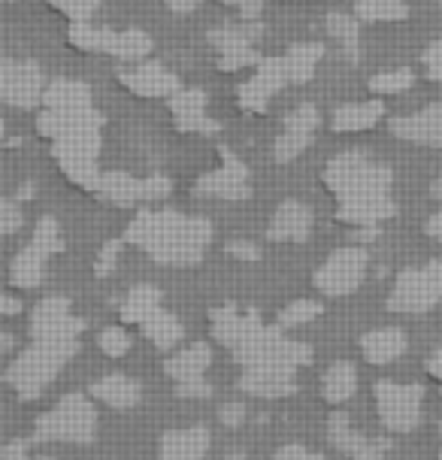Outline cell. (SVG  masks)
<instances>
[{
    "instance_id": "obj_49",
    "label": "cell",
    "mask_w": 442,
    "mask_h": 460,
    "mask_svg": "<svg viewBox=\"0 0 442 460\" xmlns=\"http://www.w3.org/2000/svg\"><path fill=\"white\" fill-rule=\"evenodd\" d=\"M164 4H167L173 13H191L200 6V0H164Z\"/></svg>"
},
{
    "instance_id": "obj_39",
    "label": "cell",
    "mask_w": 442,
    "mask_h": 460,
    "mask_svg": "<svg viewBox=\"0 0 442 460\" xmlns=\"http://www.w3.org/2000/svg\"><path fill=\"white\" fill-rule=\"evenodd\" d=\"M264 61L255 49H243V52H231V55H218V70L234 73V70H245V67H258Z\"/></svg>"
},
{
    "instance_id": "obj_24",
    "label": "cell",
    "mask_w": 442,
    "mask_h": 460,
    "mask_svg": "<svg viewBox=\"0 0 442 460\" xmlns=\"http://www.w3.org/2000/svg\"><path fill=\"white\" fill-rule=\"evenodd\" d=\"M406 349H409V340H406L403 331H397V327H382V331H373V333L361 336L364 358L376 367L394 364L397 358L406 355Z\"/></svg>"
},
{
    "instance_id": "obj_20",
    "label": "cell",
    "mask_w": 442,
    "mask_h": 460,
    "mask_svg": "<svg viewBox=\"0 0 442 460\" xmlns=\"http://www.w3.org/2000/svg\"><path fill=\"white\" fill-rule=\"evenodd\" d=\"M170 112L176 119V128L185 134H218V121L207 115V94L194 88H179L173 97H167Z\"/></svg>"
},
{
    "instance_id": "obj_31",
    "label": "cell",
    "mask_w": 442,
    "mask_h": 460,
    "mask_svg": "<svg viewBox=\"0 0 442 460\" xmlns=\"http://www.w3.org/2000/svg\"><path fill=\"white\" fill-rule=\"evenodd\" d=\"M322 58H324L322 43H294L288 52H285V64H288V73H291V85H303V82L313 79Z\"/></svg>"
},
{
    "instance_id": "obj_48",
    "label": "cell",
    "mask_w": 442,
    "mask_h": 460,
    "mask_svg": "<svg viewBox=\"0 0 442 460\" xmlns=\"http://www.w3.org/2000/svg\"><path fill=\"white\" fill-rule=\"evenodd\" d=\"M22 309H24L22 300H15V297H10V294H4V300H0V312H4V315H19Z\"/></svg>"
},
{
    "instance_id": "obj_28",
    "label": "cell",
    "mask_w": 442,
    "mask_h": 460,
    "mask_svg": "<svg viewBox=\"0 0 442 460\" xmlns=\"http://www.w3.org/2000/svg\"><path fill=\"white\" fill-rule=\"evenodd\" d=\"M140 331L146 333V340L155 342V349H158V351H170L185 336L182 322H179L173 312H167L164 306H158V309L149 312V315L143 318Z\"/></svg>"
},
{
    "instance_id": "obj_11",
    "label": "cell",
    "mask_w": 442,
    "mask_h": 460,
    "mask_svg": "<svg viewBox=\"0 0 442 460\" xmlns=\"http://www.w3.org/2000/svg\"><path fill=\"white\" fill-rule=\"evenodd\" d=\"M97 200L112 203V207H134V203H149V200H164L173 194V182L167 176H149V179H134L130 172L110 170L101 172L92 188Z\"/></svg>"
},
{
    "instance_id": "obj_2",
    "label": "cell",
    "mask_w": 442,
    "mask_h": 460,
    "mask_svg": "<svg viewBox=\"0 0 442 460\" xmlns=\"http://www.w3.org/2000/svg\"><path fill=\"white\" fill-rule=\"evenodd\" d=\"M212 336L225 345L243 367L279 364V367H306L313 360V349L303 342L285 340L279 327H267L255 312H240L234 303L212 309L209 315Z\"/></svg>"
},
{
    "instance_id": "obj_54",
    "label": "cell",
    "mask_w": 442,
    "mask_h": 460,
    "mask_svg": "<svg viewBox=\"0 0 442 460\" xmlns=\"http://www.w3.org/2000/svg\"><path fill=\"white\" fill-rule=\"evenodd\" d=\"M24 460H28V457H24ZM40 460H46V457H40Z\"/></svg>"
},
{
    "instance_id": "obj_13",
    "label": "cell",
    "mask_w": 442,
    "mask_h": 460,
    "mask_svg": "<svg viewBox=\"0 0 442 460\" xmlns=\"http://www.w3.org/2000/svg\"><path fill=\"white\" fill-rule=\"evenodd\" d=\"M46 76L34 61H13L4 58L0 64V97L6 106L15 110H31V106L43 103L46 94Z\"/></svg>"
},
{
    "instance_id": "obj_53",
    "label": "cell",
    "mask_w": 442,
    "mask_h": 460,
    "mask_svg": "<svg viewBox=\"0 0 442 460\" xmlns=\"http://www.w3.org/2000/svg\"><path fill=\"white\" fill-rule=\"evenodd\" d=\"M437 4H439V6H442V0H437Z\"/></svg>"
},
{
    "instance_id": "obj_26",
    "label": "cell",
    "mask_w": 442,
    "mask_h": 460,
    "mask_svg": "<svg viewBox=\"0 0 442 460\" xmlns=\"http://www.w3.org/2000/svg\"><path fill=\"white\" fill-rule=\"evenodd\" d=\"M92 397L101 400L103 406L121 409V412H125V409L140 406L143 388H140V382L128 379V376H121V373H112V376H106V379L92 385Z\"/></svg>"
},
{
    "instance_id": "obj_33",
    "label": "cell",
    "mask_w": 442,
    "mask_h": 460,
    "mask_svg": "<svg viewBox=\"0 0 442 460\" xmlns=\"http://www.w3.org/2000/svg\"><path fill=\"white\" fill-rule=\"evenodd\" d=\"M327 34L340 43L349 61H358V49H361V24H358L346 13H331L327 15Z\"/></svg>"
},
{
    "instance_id": "obj_10",
    "label": "cell",
    "mask_w": 442,
    "mask_h": 460,
    "mask_svg": "<svg viewBox=\"0 0 442 460\" xmlns=\"http://www.w3.org/2000/svg\"><path fill=\"white\" fill-rule=\"evenodd\" d=\"M376 409L379 421L388 433H412L421 421V385H400V382H376Z\"/></svg>"
},
{
    "instance_id": "obj_16",
    "label": "cell",
    "mask_w": 442,
    "mask_h": 460,
    "mask_svg": "<svg viewBox=\"0 0 442 460\" xmlns=\"http://www.w3.org/2000/svg\"><path fill=\"white\" fill-rule=\"evenodd\" d=\"M236 388L249 397L258 400H279L291 397L297 391V369L279 367V364H258V367H243Z\"/></svg>"
},
{
    "instance_id": "obj_14",
    "label": "cell",
    "mask_w": 442,
    "mask_h": 460,
    "mask_svg": "<svg viewBox=\"0 0 442 460\" xmlns=\"http://www.w3.org/2000/svg\"><path fill=\"white\" fill-rule=\"evenodd\" d=\"M218 155H221V164L191 185V194L194 197H218V200H245V197L252 194L245 164L227 149H221Z\"/></svg>"
},
{
    "instance_id": "obj_47",
    "label": "cell",
    "mask_w": 442,
    "mask_h": 460,
    "mask_svg": "<svg viewBox=\"0 0 442 460\" xmlns=\"http://www.w3.org/2000/svg\"><path fill=\"white\" fill-rule=\"evenodd\" d=\"M179 397H198V400H207L212 397V388L207 382H185V385H179L176 388Z\"/></svg>"
},
{
    "instance_id": "obj_38",
    "label": "cell",
    "mask_w": 442,
    "mask_h": 460,
    "mask_svg": "<svg viewBox=\"0 0 442 460\" xmlns=\"http://www.w3.org/2000/svg\"><path fill=\"white\" fill-rule=\"evenodd\" d=\"M61 15H67L70 22H88L97 13L101 0H49Z\"/></svg>"
},
{
    "instance_id": "obj_5",
    "label": "cell",
    "mask_w": 442,
    "mask_h": 460,
    "mask_svg": "<svg viewBox=\"0 0 442 460\" xmlns=\"http://www.w3.org/2000/svg\"><path fill=\"white\" fill-rule=\"evenodd\" d=\"M391 182H394L391 170L364 152H342L324 170V185L337 197L340 207L385 200L391 191Z\"/></svg>"
},
{
    "instance_id": "obj_30",
    "label": "cell",
    "mask_w": 442,
    "mask_h": 460,
    "mask_svg": "<svg viewBox=\"0 0 442 460\" xmlns=\"http://www.w3.org/2000/svg\"><path fill=\"white\" fill-rule=\"evenodd\" d=\"M358 388V369L349 360H340L324 373L322 379V397L331 402V406H342L346 400H351V394Z\"/></svg>"
},
{
    "instance_id": "obj_12",
    "label": "cell",
    "mask_w": 442,
    "mask_h": 460,
    "mask_svg": "<svg viewBox=\"0 0 442 460\" xmlns=\"http://www.w3.org/2000/svg\"><path fill=\"white\" fill-rule=\"evenodd\" d=\"M367 264H370V258H367L364 245L337 249L315 270V276H313L315 291H322L324 297H346V294L358 291V285L364 282Z\"/></svg>"
},
{
    "instance_id": "obj_18",
    "label": "cell",
    "mask_w": 442,
    "mask_h": 460,
    "mask_svg": "<svg viewBox=\"0 0 442 460\" xmlns=\"http://www.w3.org/2000/svg\"><path fill=\"white\" fill-rule=\"evenodd\" d=\"M318 121H322V115H318V110L313 103H300L297 110H294L288 119H285L282 125V134L276 137V161L279 164H291L297 155L306 152L309 139H313V134L318 130Z\"/></svg>"
},
{
    "instance_id": "obj_41",
    "label": "cell",
    "mask_w": 442,
    "mask_h": 460,
    "mask_svg": "<svg viewBox=\"0 0 442 460\" xmlns=\"http://www.w3.org/2000/svg\"><path fill=\"white\" fill-rule=\"evenodd\" d=\"M119 254H121V240H110L101 249V254H97V264H94V273L97 276H110L112 270H116V261H119Z\"/></svg>"
},
{
    "instance_id": "obj_8",
    "label": "cell",
    "mask_w": 442,
    "mask_h": 460,
    "mask_svg": "<svg viewBox=\"0 0 442 460\" xmlns=\"http://www.w3.org/2000/svg\"><path fill=\"white\" fill-rule=\"evenodd\" d=\"M67 40L82 52H101V55H116L121 61H143L152 52V37L143 31H110V28H94L88 22H73Z\"/></svg>"
},
{
    "instance_id": "obj_40",
    "label": "cell",
    "mask_w": 442,
    "mask_h": 460,
    "mask_svg": "<svg viewBox=\"0 0 442 460\" xmlns=\"http://www.w3.org/2000/svg\"><path fill=\"white\" fill-rule=\"evenodd\" d=\"M22 225H24V218H22L19 203H15L13 197H4V200H0V234L13 236Z\"/></svg>"
},
{
    "instance_id": "obj_32",
    "label": "cell",
    "mask_w": 442,
    "mask_h": 460,
    "mask_svg": "<svg viewBox=\"0 0 442 460\" xmlns=\"http://www.w3.org/2000/svg\"><path fill=\"white\" fill-rule=\"evenodd\" d=\"M161 306V291L155 285H137L128 291L125 303H121V322L143 324V318Z\"/></svg>"
},
{
    "instance_id": "obj_19",
    "label": "cell",
    "mask_w": 442,
    "mask_h": 460,
    "mask_svg": "<svg viewBox=\"0 0 442 460\" xmlns=\"http://www.w3.org/2000/svg\"><path fill=\"white\" fill-rule=\"evenodd\" d=\"M327 437L337 446L342 455H349L351 460H382L385 451L391 448V442L379 437V439H370L364 433L351 430L346 412H333L331 421H327Z\"/></svg>"
},
{
    "instance_id": "obj_51",
    "label": "cell",
    "mask_w": 442,
    "mask_h": 460,
    "mask_svg": "<svg viewBox=\"0 0 442 460\" xmlns=\"http://www.w3.org/2000/svg\"><path fill=\"white\" fill-rule=\"evenodd\" d=\"M428 373L433 376V379H439L442 382V349L439 351H433L430 360H428Z\"/></svg>"
},
{
    "instance_id": "obj_3",
    "label": "cell",
    "mask_w": 442,
    "mask_h": 460,
    "mask_svg": "<svg viewBox=\"0 0 442 460\" xmlns=\"http://www.w3.org/2000/svg\"><path fill=\"white\" fill-rule=\"evenodd\" d=\"M125 240L167 267L200 264L212 243V225L200 216L170 209H143L125 230Z\"/></svg>"
},
{
    "instance_id": "obj_29",
    "label": "cell",
    "mask_w": 442,
    "mask_h": 460,
    "mask_svg": "<svg viewBox=\"0 0 442 460\" xmlns=\"http://www.w3.org/2000/svg\"><path fill=\"white\" fill-rule=\"evenodd\" d=\"M264 37V28L258 22L245 19L243 24H225V28L209 31V43L218 49V55H231V52H243V49H252L258 40Z\"/></svg>"
},
{
    "instance_id": "obj_34",
    "label": "cell",
    "mask_w": 442,
    "mask_h": 460,
    "mask_svg": "<svg viewBox=\"0 0 442 460\" xmlns=\"http://www.w3.org/2000/svg\"><path fill=\"white\" fill-rule=\"evenodd\" d=\"M355 15L361 22H403L409 6L403 0H358Z\"/></svg>"
},
{
    "instance_id": "obj_56",
    "label": "cell",
    "mask_w": 442,
    "mask_h": 460,
    "mask_svg": "<svg viewBox=\"0 0 442 460\" xmlns=\"http://www.w3.org/2000/svg\"><path fill=\"white\" fill-rule=\"evenodd\" d=\"M439 433H442V424H439Z\"/></svg>"
},
{
    "instance_id": "obj_37",
    "label": "cell",
    "mask_w": 442,
    "mask_h": 460,
    "mask_svg": "<svg viewBox=\"0 0 442 460\" xmlns=\"http://www.w3.org/2000/svg\"><path fill=\"white\" fill-rule=\"evenodd\" d=\"M97 345L106 358H121L130 351V336L121 331V327H106V331L97 336Z\"/></svg>"
},
{
    "instance_id": "obj_25",
    "label": "cell",
    "mask_w": 442,
    "mask_h": 460,
    "mask_svg": "<svg viewBox=\"0 0 442 460\" xmlns=\"http://www.w3.org/2000/svg\"><path fill=\"white\" fill-rule=\"evenodd\" d=\"M212 364V349L207 342H194L188 349L176 351L173 358L164 364L170 379H176V385H185V382H203V373L209 369Z\"/></svg>"
},
{
    "instance_id": "obj_23",
    "label": "cell",
    "mask_w": 442,
    "mask_h": 460,
    "mask_svg": "<svg viewBox=\"0 0 442 460\" xmlns=\"http://www.w3.org/2000/svg\"><path fill=\"white\" fill-rule=\"evenodd\" d=\"M209 430L207 427H185V430H170L161 437V460H203L209 451Z\"/></svg>"
},
{
    "instance_id": "obj_15",
    "label": "cell",
    "mask_w": 442,
    "mask_h": 460,
    "mask_svg": "<svg viewBox=\"0 0 442 460\" xmlns=\"http://www.w3.org/2000/svg\"><path fill=\"white\" fill-rule=\"evenodd\" d=\"M288 82H291V73H288V64H285V55L264 58L255 67V73H252V79H245L243 85L236 88V101L249 112H264L270 97L276 92H282Z\"/></svg>"
},
{
    "instance_id": "obj_44",
    "label": "cell",
    "mask_w": 442,
    "mask_h": 460,
    "mask_svg": "<svg viewBox=\"0 0 442 460\" xmlns=\"http://www.w3.org/2000/svg\"><path fill=\"white\" fill-rule=\"evenodd\" d=\"M227 254L236 258V261H245V264H258V261H261V249H258V245L240 243V240L227 243Z\"/></svg>"
},
{
    "instance_id": "obj_22",
    "label": "cell",
    "mask_w": 442,
    "mask_h": 460,
    "mask_svg": "<svg viewBox=\"0 0 442 460\" xmlns=\"http://www.w3.org/2000/svg\"><path fill=\"white\" fill-rule=\"evenodd\" d=\"M313 234V212L300 200H285L267 227L270 243H306Z\"/></svg>"
},
{
    "instance_id": "obj_52",
    "label": "cell",
    "mask_w": 442,
    "mask_h": 460,
    "mask_svg": "<svg viewBox=\"0 0 442 460\" xmlns=\"http://www.w3.org/2000/svg\"><path fill=\"white\" fill-rule=\"evenodd\" d=\"M430 194H433V197H437V200H442V176L437 179V182H433V185H430Z\"/></svg>"
},
{
    "instance_id": "obj_17",
    "label": "cell",
    "mask_w": 442,
    "mask_h": 460,
    "mask_svg": "<svg viewBox=\"0 0 442 460\" xmlns=\"http://www.w3.org/2000/svg\"><path fill=\"white\" fill-rule=\"evenodd\" d=\"M119 82L137 97H173L182 88L176 73L155 61H128V67H119Z\"/></svg>"
},
{
    "instance_id": "obj_46",
    "label": "cell",
    "mask_w": 442,
    "mask_h": 460,
    "mask_svg": "<svg viewBox=\"0 0 442 460\" xmlns=\"http://www.w3.org/2000/svg\"><path fill=\"white\" fill-rule=\"evenodd\" d=\"M218 421L225 427H240L245 421V406H240V402H227V406H221Z\"/></svg>"
},
{
    "instance_id": "obj_1",
    "label": "cell",
    "mask_w": 442,
    "mask_h": 460,
    "mask_svg": "<svg viewBox=\"0 0 442 460\" xmlns=\"http://www.w3.org/2000/svg\"><path fill=\"white\" fill-rule=\"evenodd\" d=\"M43 115L37 119V130L52 143V155L64 170V176L79 188L92 191L101 170V112L92 106V92L76 79L49 82L43 94Z\"/></svg>"
},
{
    "instance_id": "obj_36",
    "label": "cell",
    "mask_w": 442,
    "mask_h": 460,
    "mask_svg": "<svg viewBox=\"0 0 442 460\" xmlns=\"http://www.w3.org/2000/svg\"><path fill=\"white\" fill-rule=\"evenodd\" d=\"M318 315H322V303H318V300H294L279 312L276 324H279V327H300V324L315 322Z\"/></svg>"
},
{
    "instance_id": "obj_4",
    "label": "cell",
    "mask_w": 442,
    "mask_h": 460,
    "mask_svg": "<svg viewBox=\"0 0 442 460\" xmlns=\"http://www.w3.org/2000/svg\"><path fill=\"white\" fill-rule=\"evenodd\" d=\"M82 331H85V322L76 318L64 331L31 336V345L6 369V385L22 400H37L55 382V376L61 373L64 364L79 351Z\"/></svg>"
},
{
    "instance_id": "obj_42",
    "label": "cell",
    "mask_w": 442,
    "mask_h": 460,
    "mask_svg": "<svg viewBox=\"0 0 442 460\" xmlns=\"http://www.w3.org/2000/svg\"><path fill=\"white\" fill-rule=\"evenodd\" d=\"M424 70H428V76L433 82H442V37L433 40L428 52H424Z\"/></svg>"
},
{
    "instance_id": "obj_50",
    "label": "cell",
    "mask_w": 442,
    "mask_h": 460,
    "mask_svg": "<svg viewBox=\"0 0 442 460\" xmlns=\"http://www.w3.org/2000/svg\"><path fill=\"white\" fill-rule=\"evenodd\" d=\"M428 236H433L437 243H442V209L437 212V216H430V221H428Z\"/></svg>"
},
{
    "instance_id": "obj_27",
    "label": "cell",
    "mask_w": 442,
    "mask_h": 460,
    "mask_svg": "<svg viewBox=\"0 0 442 460\" xmlns=\"http://www.w3.org/2000/svg\"><path fill=\"white\" fill-rule=\"evenodd\" d=\"M385 103L382 101H367V103H346L333 112V130L337 134H358V130H370L382 121Z\"/></svg>"
},
{
    "instance_id": "obj_6",
    "label": "cell",
    "mask_w": 442,
    "mask_h": 460,
    "mask_svg": "<svg viewBox=\"0 0 442 460\" xmlns=\"http://www.w3.org/2000/svg\"><path fill=\"white\" fill-rule=\"evenodd\" d=\"M97 433V412L85 394H67L37 418L34 442H76L85 446Z\"/></svg>"
},
{
    "instance_id": "obj_21",
    "label": "cell",
    "mask_w": 442,
    "mask_h": 460,
    "mask_svg": "<svg viewBox=\"0 0 442 460\" xmlns=\"http://www.w3.org/2000/svg\"><path fill=\"white\" fill-rule=\"evenodd\" d=\"M388 128L391 134L406 139V143H421L442 149V103H433L415 115H397V119L388 121Z\"/></svg>"
},
{
    "instance_id": "obj_35",
    "label": "cell",
    "mask_w": 442,
    "mask_h": 460,
    "mask_svg": "<svg viewBox=\"0 0 442 460\" xmlns=\"http://www.w3.org/2000/svg\"><path fill=\"white\" fill-rule=\"evenodd\" d=\"M412 70L400 67V70H385V73H376V76L370 79V92L373 94H400V92H409L412 88Z\"/></svg>"
},
{
    "instance_id": "obj_45",
    "label": "cell",
    "mask_w": 442,
    "mask_h": 460,
    "mask_svg": "<svg viewBox=\"0 0 442 460\" xmlns=\"http://www.w3.org/2000/svg\"><path fill=\"white\" fill-rule=\"evenodd\" d=\"M225 6H234L236 13L243 15V19H249V22H255L261 10H264V0H221Z\"/></svg>"
},
{
    "instance_id": "obj_7",
    "label": "cell",
    "mask_w": 442,
    "mask_h": 460,
    "mask_svg": "<svg viewBox=\"0 0 442 460\" xmlns=\"http://www.w3.org/2000/svg\"><path fill=\"white\" fill-rule=\"evenodd\" d=\"M442 300V261L424 267H409L397 276L394 291L388 297V312L400 315H424Z\"/></svg>"
},
{
    "instance_id": "obj_55",
    "label": "cell",
    "mask_w": 442,
    "mask_h": 460,
    "mask_svg": "<svg viewBox=\"0 0 442 460\" xmlns=\"http://www.w3.org/2000/svg\"><path fill=\"white\" fill-rule=\"evenodd\" d=\"M439 460H442V451H439Z\"/></svg>"
},
{
    "instance_id": "obj_9",
    "label": "cell",
    "mask_w": 442,
    "mask_h": 460,
    "mask_svg": "<svg viewBox=\"0 0 442 460\" xmlns=\"http://www.w3.org/2000/svg\"><path fill=\"white\" fill-rule=\"evenodd\" d=\"M64 243H61V227L58 221L52 216H43L37 221L34 227V240H31L24 249L15 254L13 261V270H10V285L13 288H37L43 285V276H46V261L52 258L55 252H61Z\"/></svg>"
},
{
    "instance_id": "obj_43",
    "label": "cell",
    "mask_w": 442,
    "mask_h": 460,
    "mask_svg": "<svg viewBox=\"0 0 442 460\" xmlns=\"http://www.w3.org/2000/svg\"><path fill=\"white\" fill-rule=\"evenodd\" d=\"M273 460H324V457L315 455V451H309L306 446H300V442H288V446H282L276 451Z\"/></svg>"
}]
</instances>
